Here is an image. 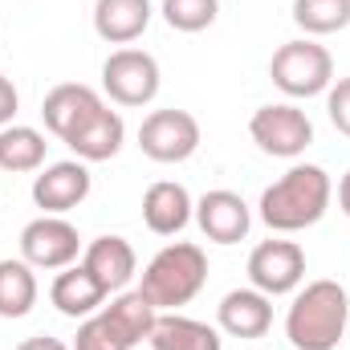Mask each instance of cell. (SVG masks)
Wrapping results in <instances>:
<instances>
[{"label":"cell","instance_id":"obj_15","mask_svg":"<svg viewBox=\"0 0 350 350\" xmlns=\"http://www.w3.org/2000/svg\"><path fill=\"white\" fill-rule=\"evenodd\" d=\"M82 265L94 273V281H98L106 293H122V289L135 281L139 257H135V249H131V241H126V237L106 232V237H98V241H90V245H86Z\"/></svg>","mask_w":350,"mask_h":350},{"label":"cell","instance_id":"obj_19","mask_svg":"<svg viewBox=\"0 0 350 350\" xmlns=\"http://www.w3.org/2000/svg\"><path fill=\"white\" fill-rule=\"evenodd\" d=\"M147 342L155 350H220L224 347V338H220L216 326H208L200 318H187L179 310L159 314V322H155V330H151Z\"/></svg>","mask_w":350,"mask_h":350},{"label":"cell","instance_id":"obj_1","mask_svg":"<svg viewBox=\"0 0 350 350\" xmlns=\"http://www.w3.org/2000/svg\"><path fill=\"white\" fill-rule=\"evenodd\" d=\"M330 200H334V183H330L326 167L293 163L277 183H269L261 191L257 208H261V220L273 232H301L326 216Z\"/></svg>","mask_w":350,"mask_h":350},{"label":"cell","instance_id":"obj_16","mask_svg":"<svg viewBox=\"0 0 350 350\" xmlns=\"http://www.w3.org/2000/svg\"><path fill=\"white\" fill-rule=\"evenodd\" d=\"M122 143H126V122H122V114L110 110V106H102L90 122H82V126L66 139V147H70L82 163H106V159H114V155L122 151Z\"/></svg>","mask_w":350,"mask_h":350},{"label":"cell","instance_id":"obj_22","mask_svg":"<svg viewBox=\"0 0 350 350\" xmlns=\"http://www.w3.org/2000/svg\"><path fill=\"white\" fill-rule=\"evenodd\" d=\"M37 273L29 261H0V318H25L37 306Z\"/></svg>","mask_w":350,"mask_h":350},{"label":"cell","instance_id":"obj_5","mask_svg":"<svg viewBox=\"0 0 350 350\" xmlns=\"http://www.w3.org/2000/svg\"><path fill=\"white\" fill-rule=\"evenodd\" d=\"M249 135H253V143L261 147L265 155H273V159H297L314 143V122L293 102H269L261 110H253Z\"/></svg>","mask_w":350,"mask_h":350},{"label":"cell","instance_id":"obj_13","mask_svg":"<svg viewBox=\"0 0 350 350\" xmlns=\"http://www.w3.org/2000/svg\"><path fill=\"white\" fill-rule=\"evenodd\" d=\"M196 216V200L187 196L183 183L175 179H159L143 191V224L155 237H179Z\"/></svg>","mask_w":350,"mask_h":350},{"label":"cell","instance_id":"obj_28","mask_svg":"<svg viewBox=\"0 0 350 350\" xmlns=\"http://www.w3.org/2000/svg\"><path fill=\"white\" fill-rule=\"evenodd\" d=\"M16 350H74L70 342H62V338H49V334H37V338H25Z\"/></svg>","mask_w":350,"mask_h":350},{"label":"cell","instance_id":"obj_12","mask_svg":"<svg viewBox=\"0 0 350 350\" xmlns=\"http://www.w3.org/2000/svg\"><path fill=\"white\" fill-rule=\"evenodd\" d=\"M102 106H106V102L98 98V90L82 86V82H62V86H53L45 94L41 118H45V131L66 143V139H70L82 122H90Z\"/></svg>","mask_w":350,"mask_h":350},{"label":"cell","instance_id":"obj_18","mask_svg":"<svg viewBox=\"0 0 350 350\" xmlns=\"http://www.w3.org/2000/svg\"><path fill=\"white\" fill-rule=\"evenodd\" d=\"M106 297H110V293L94 281V273H90L86 265L57 269V277H53V285H49V301H53L57 314H66V318H90V314H98Z\"/></svg>","mask_w":350,"mask_h":350},{"label":"cell","instance_id":"obj_17","mask_svg":"<svg viewBox=\"0 0 350 350\" xmlns=\"http://www.w3.org/2000/svg\"><path fill=\"white\" fill-rule=\"evenodd\" d=\"M155 8L151 0H94V33L106 45H131L147 33Z\"/></svg>","mask_w":350,"mask_h":350},{"label":"cell","instance_id":"obj_14","mask_svg":"<svg viewBox=\"0 0 350 350\" xmlns=\"http://www.w3.org/2000/svg\"><path fill=\"white\" fill-rule=\"evenodd\" d=\"M216 318H220V330L228 338H245V342L265 338L269 326H273V297H265L253 285L249 289H232V293H224Z\"/></svg>","mask_w":350,"mask_h":350},{"label":"cell","instance_id":"obj_24","mask_svg":"<svg viewBox=\"0 0 350 350\" xmlns=\"http://www.w3.org/2000/svg\"><path fill=\"white\" fill-rule=\"evenodd\" d=\"M159 12L175 33H204L220 16V0H163Z\"/></svg>","mask_w":350,"mask_h":350},{"label":"cell","instance_id":"obj_20","mask_svg":"<svg viewBox=\"0 0 350 350\" xmlns=\"http://www.w3.org/2000/svg\"><path fill=\"white\" fill-rule=\"evenodd\" d=\"M102 314H106V322H110L131 347L147 342L151 330H155V322H159V310H155L139 289H122V293H114L110 306H102Z\"/></svg>","mask_w":350,"mask_h":350},{"label":"cell","instance_id":"obj_8","mask_svg":"<svg viewBox=\"0 0 350 350\" xmlns=\"http://www.w3.org/2000/svg\"><path fill=\"white\" fill-rule=\"evenodd\" d=\"M82 253V237L66 216H37L21 228V261L33 269H70Z\"/></svg>","mask_w":350,"mask_h":350},{"label":"cell","instance_id":"obj_3","mask_svg":"<svg viewBox=\"0 0 350 350\" xmlns=\"http://www.w3.org/2000/svg\"><path fill=\"white\" fill-rule=\"evenodd\" d=\"M204 285H208V253L200 245H191V241H175V245H163L147 261L139 293L159 314H172L179 306H187Z\"/></svg>","mask_w":350,"mask_h":350},{"label":"cell","instance_id":"obj_26","mask_svg":"<svg viewBox=\"0 0 350 350\" xmlns=\"http://www.w3.org/2000/svg\"><path fill=\"white\" fill-rule=\"evenodd\" d=\"M326 114H330L334 131L350 139V78H334L330 82V90H326Z\"/></svg>","mask_w":350,"mask_h":350},{"label":"cell","instance_id":"obj_29","mask_svg":"<svg viewBox=\"0 0 350 350\" xmlns=\"http://www.w3.org/2000/svg\"><path fill=\"white\" fill-rule=\"evenodd\" d=\"M338 208L350 216V172L342 175V183H338Z\"/></svg>","mask_w":350,"mask_h":350},{"label":"cell","instance_id":"obj_21","mask_svg":"<svg viewBox=\"0 0 350 350\" xmlns=\"http://www.w3.org/2000/svg\"><path fill=\"white\" fill-rule=\"evenodd\" d=\"M45 135L33 131V126H4L0 131V172L8 175H29V172H41L45 167Z\"/></svg>","mask_w":350,"mask_h":350},{"label":"cell","instance_id":"obj_25","mask_svg":"<svg viewBox=\"0 0 350 350\" xmlns=\"http://www.w3.org/2000/svg\"><path fill=\"white\" fill-rule=\"evenodd\" d=\"M74 350H135L110 322H106V314L98 310V314H90L86 322L78 326V334H74Z\"/></svg>","mask_w":350,"mask_h":350},{"label":"cell","instance_id":"obj_11","mask_svg":"<svg viewBox=\"0 0 350 350\" xmlns=\"http://www.w3.org/2000/svg\"><path fill=\"white\" fill-rule=\"evenodd\" d=\"M196 224L212 245H241L253 228V212L237 191L216 187L196 200Z\"/></svg>","mask_w":350,"mask_h":350},{"label":"cell","instance_id":"obj_10","mask_svg":"<svg viewBox=\"0 0 350 350\" xmlns=\"http://www.w3.org/2000/svg\"><path fill=\"white\" fill-rule=\"evenodd\" d=\"M90 183L94 179L82 159L49 163V167H41V175H33V204L45 216H66L90 196Z\"/></svg>","mask_w":350,"mask_h":350},{"label":"cell","instance_id":"obj_4","mask_svg":"<svg viewBox=\"0 0 350 350\" xmlns=\"http://www.w3.org/2000/svg\"><path fill=\"white\" fill-rule=\"evenodd\" d=\"M269 78L285 98H318L334 82V57L314 37L285 41L269 62Z\"/></svg>","mask_w":350,"mask_h":350},{"label":"cell","instance_id":"obj_27","mask_svg":"<svg viewBox=\"0 0 350 350\" xmlns=\"http://www.w3.org/2000/svg\"><path fill=\"white\" fill-rule=\"evenodd\" d=\"M16 110H21V94H16V86L0 74V131H4V126H12Z\"/></svg>","mask_w":350,"mask_h":350},{"label":"cell","instance_id":"obj_9","mask_svg":"<svg viewBox=\"0 0 350 350\" xmlns=\"http://www.w3.org/2000/svg\"><path fill=\"white\" fill-rule=\"evenodd\" d=\"M249 281L265 297H285L306 281V249L297 241H261L249 253Z\"/></svg>","mask_w":350,"mask_h":350},{"label":"cell","instance_id":"obj_7","mask_svg":"<svg viewBox=\"0 0 350 350\" xmlns=\"http://www.w3.org/2000/svg\"><path fill=\"white\" fill-rule=\"evenodd\" d=\"M139 151L155 163H183L200 151V122L187 110H151L139 126Z\"/></svg>","mask_w":350,"mask_h":350},{"label":"cell","instance_id":"obj_2","mask_svg":"<svg viewBox=\"0 0 350 350\" xmlns=\"http://www.w3.org/2000/svg\"><path fill=\"white\" fill-rule=\"evenodd\" d=\"M350 297L347 289L330 277L310 281L297 289L289 314H285V338L293 350H334L347 334Z\"/></svg>","mask_w":350,"mask_h":350},{"label":"cell","instance_id":"obj_23","mask_svg":"<svg viewBox=\"0 0 350 350\" xmlns=\"http://www.w3.org/2000/svg\"><path fill=\"white\" fill-rule=\"evenodd\" d=\"M293 25L306 37H330L350 25V0H293Z\"/></svg>","mask_w":350,"mask_h":350},{"label":"cell","instance_id":"obj_6","mask_svg":"<svg viewBox=\"0 0 350 350\" xmlns=\"http://www.w3.org/2000/svg\"><path fill=\"white\" fill-rule=\"evenodd\" d=\"M159 82H163L159 62H155L147 49L122 45V49H114V53L102 62V90L110 94L114 106H131V110H135V106L155 102Z\"/></svg>","mask_w":350,"mask_h":350}]
</instances>
